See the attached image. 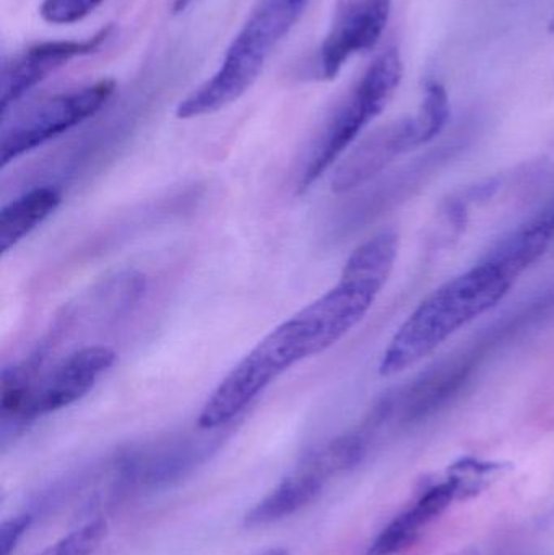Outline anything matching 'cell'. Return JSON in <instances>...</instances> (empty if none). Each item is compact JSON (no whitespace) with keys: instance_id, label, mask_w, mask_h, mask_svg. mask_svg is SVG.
<instances>
[{"instance_id":"cell-1","label":"cell","mask_w":554,"mask_h":555,"mask_svg":"<svg viewBox=\"0 0 554 555\" xmlns=\"http://www.w3.org/2000/svg\"><path fill=\"white\" fill-rule=\"evenodd\" d=\"M516 281L501 263L485 257L433 291L390 339L379 374L392 377L428 358L455 333L497 307Z\"/></svg>"},{"instance_id":"cell-2","label":"cell","mask_w":554,"mask_h":555,"mask_svg":"<svg viewBox=\"0 0 554 555\" xmlns=\"http://www.w3.org/2000/svg\"><path fill=\"white\" fill-rule=\"evenodd\" d=\"M399 254V236L383 231L353 250L340 281L288 319L305 358L321 354L364 319L386 286Z\"/></svg>"},{"instance_id":"cell-3","label":"cell","mask_w":554,"mask_h":555,"mask_svg":"<svg viewBox=\"0 0 554 555\" xmlns=\"http://www.w3.org/2000/svg\"><path fill=\"white\" fill-rule=\"evenodd\" d=\"M309 0H259L214 75L179 103V119H195L236 103L256 83L276 46L295 28Z\"/></svg>"},{"instance_id":"cell-4","label":"cell","mask_w":554,"mask_h":555,"mask_svg":"<svg viewBox=\"0 0 554 555\" xmlns=\"http://www.w3.org/2000/svg\"><path fill=\"white\" fill-rule=\"evenodd\" d=\"M554 302V294L533 302L529 309L514 315L513 320L493 328L487 338L478 341L461 354H454L425 374L384 397L371 411L364 433L371 434L386 424L409 426L433 416L459 397L465 385L472 380L481 362L488 358L498 343L532 323Z\"/></svg>"},{"instance_id":"cell-5","label":"cell","mask_w":554,"mask_h":555,"mask_svg":"<svg viewBox=\"0 0 554 555\" xmlns=\"http://www.w3.org/2000/svg\"><path fill=\"white\" fill-rule=\"evenodd\" d=\"M402 77L403 62L399 49L392 46L374 59L350 93L335 107L309 150L296 182L299 192L308 191L386 109Z\"/></svg>"},{"instance_id":"cell-6","label":"cell","mask_w":554,"mask_h":555,"mask_svg":"<svg viewBox=\"0 0 554 555\" xmlns=\"http://www.w3.org/2000/svg\"><path fill=\"white\" fill-rule=\"evenodd\" d=\"M449 114L448 91L438 81H429L418 113L376 130L348 153L332 176V192L348 194L363 188L400 156L435 140L445 130Z\"/></svg>"},{"instance_id":"cell-7","label":"cell","mask_w":554,"mask_h":555,"mask_svg":"<svg viewBox=\"0 0 554 555\" xmlns=\"http://www.w3.org/2000/svg\"><path fill=\"white\" fill-rule=\"evenodd\" d=\"M302 361L292 330L283 322L257 343L205 401L197 426L217 430L236 420L283 372Z\"/></svg>"},{"instance_id":"cell-8","label":"cell","mask_w":554,"mask_h":555,"mask_svg":"<svg viewBox=\"0 0 554 555\" xmlns=\"http://www.w3.org/2000/svg\"><path fill=\"white\" fill-rule=\"evenodd\" d=\"M114 91L116 83L113 80H100L78 90L55 94L16 117L9 126H3L0 140L2 168L100 113Z\"/></svg>"},{"instance_id":"cell-9","label":"cell","mask_w":554,"mask_h":555,"mask_svg":"<svg viewBox=\"0 0 554 555\" xmlns=\"http://www.w3.org/2000/svg\"><path fill=\"white\" fill-rule=\"evenodd\" d=\"M116 352L107 346H87L62 359L44 378L29 390L22 410L12 423L2 426V437L38 417L70 406L85 397L113 367Z\"/></svg>"},{"instance_id":"cell-10","label":"cell","mask_w":554,"mask_h":555,"mask_svg":"<svg viewBox=\"0 0 554 555\" xmlns=\"http://www.w3.org/2000/svg\"><path fill=\"white\" fill-rule=\"evenodd\" d=\"M390 10L392 0H340L315 55V80H334L350 59L371 51L386 31Z\"/></svg>"},{"instance_id":"cell-11","label":"cell","mask_w":554,"mask_h":555,"mask_svg":"<svg viewBox=\"0 0 554 555\" xmlns=\"http://www.w3.org/2000/svg\"><path fill=\"white\" fill-rule=\"evenodd\" d=\"M217 449L215 439L172 437L146 443L116 460L117 485L123 489H155L178 481Z\"/></svg>"},{"instance_id":"cell-12","label":"cell","mask_w":554,"mask_h":555,"mask_svg":"<svg viewBox=\"0 0 554 555\" xmlns=\"http://www.w3.org/2000/svg\"><path fill=\"white\" fill-rule=\"evenodd\" d=\"M111 33L113 26H106L90 38L38 42L3 62L0 85V109L3 116L10 106L22 100L49 75L67 65V62L100 51L109 41Z\"/></svg>"},{"instance_id":"cell-13","label":"cell","mask_w":554,"mask_h":555,"mask_svg":"<svg viewBox=\"0 0 554 555\" xmlns=\"http://www.w3.org/2000/svg\"><path fill=\"white\" fill-rule=\"evenodd\" d=\"M459 498L458 488L448 475L429 486L412 505L397 515L370 544L364 555H396L412 546L422 531L441 517Z\"/></svg>"},{"instance_id":"cell-14","label":"cell","mask_w":554,"mask_h":555,"mask_svg":"<svg viewBox=\"0 0 554 555\" xmlns=\"http://www.w3.org/2000/svg\"><path fill=\"white\" fill-rule=\"evenodd\" d=\"M554 243V198L523 227L507 234L487 257L519 280Z\"/></svg>"},{"instance_id":"cell-15","label":"cell","mask_w":554,"mask_h":555,"mask_svg":"<svg viewBox=\"0 0 554 555\" xmlns=\"http://www.w3.org/2000/svg\"><path fill=\"white\" fill-rule=\"evenodd\" d=\"M324 486V479L308 469L299 468L295 475L283 479L269 495L247 512L244 527H269L292 517L296 512L312 504L322 494Z\"/></svg>"},{"instance_id":"cell-16","label":"cell","mask_w":554,"mask_h":555,"mask_svg":"<svg viewBox=\"0 0 554 555\" xmlns=\"http://www.w3.org/2000/svg\"><path fill=\"white\" fill-rule=\"evenodd\" d=\"M62 202V192L54 185H39L20 195L0 211V250L9 253L20 241L41 227Z\"/></svg>"},{"instance_id":"cell-17","label":"cell","mask_w":554,"mask_h":555,"mask_svg":"<svg viewBox=\"0 0 554 555\" xmlns=\"http://www.w3.org/2000/svg\"><path fill=\"white\" fill-rule=\"evenodd\" d=\"M506 466L477 459L459 460L449 466L446 475L454 481L462 501L484 492L503 476Z\"/></svg>"},{"instance_id":"cell-18","label":"cell","mask_w":554,"mask_h":555,"mask_svg":"<svg viewBox=\"0 0 554 555\" xmlns=\"http://www.w3.org/2000/svg\"><path fill=\"white\" fill-rule=\"evenodd\" d=\"M106 531L103 520L90 521L38 555H93L106 537Z\"/></svg>"},{"instance_id":"cell-19","label":"cell","mask_w":554,"mask_h":555,"mask_svg":"<svg viewBox=\"0 0 554 555\" xmlns=\"http://www.w3.org/2000/svg\"><path fill=\"white\" fill-rule=\"evenodd\" d=\"M104 0H42L39 15L51 25H72L93 13Z\"/></svg>"},{"instance_id":"cell-20","label":"cell","mask_w":554,"mask_h":555,"mask_svg":"<svg viewBox=\"0 0 554 555\" xmlns=\"http://www.w3.org/2000/svg\"><path fill=\"white\" fill-rule=\"evenodd\" d=\"M33 520H35L33 514L25 512V514L16 515V517L3 521L2 528H0V547H2L0 554L12 555L28 528L31 527Z\"/></svg>"},{"instance_id":"cell-21","label":"cell","mask_w":554,"mask_h":555,"mask_svg":"<svg viewBox=\"0 0 554 555\" xmlns=\"http://www.w3.org/2000/svg\"><path fill=\"white\" fill-rule=\"evenodd\" d=\"M192 2H194V0H172V12H184L188 7L192 5Z\"/></svg>"},{"instance_id":"cell-22","label":"cell","mask_w":554,"mask_h":555,"mask_svg":"<svg viewBox=\"0 0 554 555\" xmlns=\"http://www.w3.org/2000/svg\"><path fill=\"white\" fill-rule=\"evenodd\" d=\"M549 29H550V33H553V35H554V16L552 18V22H550Z\"/></svg>"}]
</instances>
